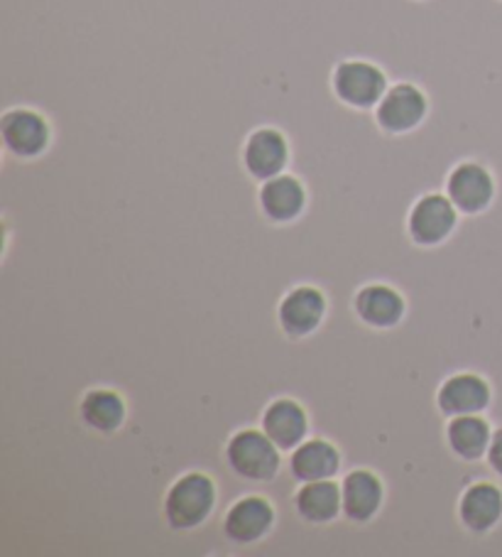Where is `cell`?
Instances as JSON below:
<instances>
[{
    "label": "cell",
    "mask_w": 502,
    "mask_h": 557,
    "mask_svg": "<svg viewBox=\"0 0 502 557\" xmlns=\"http://www.w3.org/2000/svg\"><path fill=\"white\" fill-rule=\"evenodd\" d=\"M459 224V209L449 195H424L410 211V236L417 246H439Z\"/></svg>",
    "instance_id": "7"
},
{
    "label": "cell",
    "mask_w": 502,
    "mask_h": 557,
    "mask_svg": "<svg viewBox=\"0 0 502 557\" xmlns=\"http://www.w3.org/2000/svg\"><path fill=\"white\" fill-rule=\"evenodd\" d=\"M279 449L265 432L240 430L228 440L226 459L234 472L246 482H269L279 472Z\"/></svg>",
    "instance_id": "2"
},
{
    "label": "cell",
    "mask_w": 502,
    "mask_h": 557,
    "mask_svg": "<svg viewBox=\"0 0 502 557\" xmlns=\"http://www.w3.org/2000/svg\"><path fill=\"white\" fill-rule=\"evenodd\" d=\"M275 508L265 496H243L228 508L224 533L234 545H255L273 531Z\"/></svg>",
    "instance_id": "8"
},
{
    "label": "cell",
    "mask_w": 502,
    "mask_h": 557,
    "mask_svg": "<svg viewBox=\"0 0 502 557\" xmlns=\"http://www.w3.org/2000/svg\"><path fill=\"white\" fill-rule=\"evenodd\" d=\"M488 465L492 472L498 476H502V428H498L492 432V440H490V447H488Z\"/></svg>",
    "instance_id": "21"
},
{
    "label": "cell",
    "mask_w": 502,
    "mask_h": 557,
    "mask_svg": "<svg viewBox=\"0 0 502 557\" xmlns=\"http://www.w3.org/2000/svg\"><path fill=\"white\" fill-rule=\"evenodd\" d=\"M447 195L461 214H480L495 199V177L482 162L463 160L451 170Z\"/></svg>",
    "instance_id": "6"
},
{
    "label": "cell",
    "mask_w": 502,
    "mask_h": 557,
    "mask_svg": "<svg viewBox=\"0 0 502 557\" xmlns=\"http://www.w3.org/2000/svg\"><path fill=\"white\" fill-rule=\"evenodd\" d=\"M429 113V99L417 84L400 82L392 84L380 103L375 106V121L385 133L402 136L422 126V121Z\"/></svg>",
    "instance_id": "4"
},
{
    "label": "cell",
    "mask_w": 502,
    "mask_h": 557,
    "mask_svg": "<svg viewBox=\"0 0 502 557\" xmlns=\"http://www.w3.org/2000/svg\"><path fill=\"white\" fill-rule=\"evenodd\" d=\"M289 162V140L277 128H258L243 146V165L250 177L260 182L283 175Z\"/></svg>",
    "instance_id": "9"
},
{
    "label": "cell",
    "mask_w": 502,
    "mask_h": 557,
    "mask_svg": "<svg viewBox=\"0 0 502 557\" xmlns=\"http://www.w3.org/2000/svg\"><path fill=\"white\" fill-rule=\"evenodd\" d=\"M294 508L302 521L312 525H326L339 518L343 511L341 486L331 482V479H322V482H306L294 494Z\"/></svg>",
    "instance_id": "17"
},
{
    "label": "cell",
    "mask_w": 502,
    "mask_h": 557,
    "mask_svg": "<svg viewBox=\"0 0 502 557\" xmlns=\"http://www.w3.org/2000/svg\"><path fill=\"white\" fill-rule=\"evenodd\" d=\"M331 86L336 99L359 111L375 109L388 94V74L368 60H343L336 64Z\"/></svg>",
    "instance_id": "3"
},
{
    "label": "cell",
    "mask_w": 502,
    "mask_h": 557,
    "mask_svg": "<svg viewBox=\"0 0 502 557\" xmlns=\"http://www.w3.org/2000/svg\"><path fill=\"white\" fill-rule=\"evenodd\" d=\"M263 432L283 453H292L309 432L306 410L292 398L273 400L263 412Z\"/></svg>",
    "instance_id": "12"
},
{
    "label": "cell",
    "mask_w": 502,
    "mask_h": 557,
    "mask_svg": "<svg viewBox=\"0 0 502 557\" xmlns=\"http://www.w3.org/2000/svg\"><path fill=\"white\" fill-rule=\"evenodd\" d=\"M79 416L86 428L109 435L125 422V400L111 388H91L79 403Z\"/></svg>",
    "instance_id": "20"
},
{
    "label": "cell",
    "mask_w": 502,
    "mask_h": 557,
    "mask_svg": "<svg viewBox=\"0 0 502 557\" xmlns=\"http://www.w3.org/2000/svg\"><path fill=\"white\" fill-rule=\"evenodd\" d=\"M341 467V455L331 442L326 440H306L292 449L289 469L297 482H322V479H334Z\"/></svg>",
    "instance_id": "18"
},
{
    "label": "cell",
    "mask_w": 502,
    "mask_h": 557,
    "mask_svg": "<svg viewBox=\"0 0 502 557\" xmlns=\"http://www.w3.org/2000/svg\"><path fill=\"white\" fill-rule=\"evenodd\" d=\"M461 523L470 533H488L502 521V488L490 482L470 484L459 504Z\"/></svg>",
    "instance_id": "14"
},
{
    "label": "cell",
    "mask_w": 502,
    "mask_h": 557,
    "mask_svg": "<svg viewBox=\"0 0 502 557\" xmlns=\"http://www.w3.org/2000/svg\"><path fill=\"white\" fill-rule=\"evenodd\" d=\"M0 136H3V146L8 152H13L15 158L30 160L40 158L50 148L52 128L40 111L17 106V109L3 113Z\"/></svg>",
    "instance_id": "5"
},
{
    "label": "cell",
    "mask_w": 502,
    "mask_h": 557,
    "mask_svg": "<svg viewBox=\"0 0 502 557\" xmlns=\"http://www.w3.org/2000/svg\"><path fill=\"white\" fill-rule=\"evenodd\" d=\"M341 498H343V516L353 523H368L380 511L385 488L378 474L368 472V469H353L346 474L341 484Z\"/></svg>",
    "instance_id": "13"
},
{
    "label": "cell",
    "mask_w": 502,
    "mask_h": 557,
    "mask_svg": "<svg viewBox=\"0 0 502 557\" xmlns=\"http://www.w3.org/2000/svg\"><path fill=\"white\" fill-rule=\"evenodd\" d=\"M355 314L373 330H392L404 317V300L390 285H365L353 300Z\"/></svg>",
    "instance_id": "16"
},
{
    "label": "cell",
    "mask_w": 502,
    "mask_h": 557,
    "mask_svg": "<svg viewBox=\"0 0 502 557\" xmlns=\"http://www.w3.org/2000/svg\"><path fill=\"white\" fill-rule=\"evenodd\" d=\"M306 207V189L294 175H277L263 182L260 189V209L275 224H289Z\"/></svg>",
    "instance_id": "15"
},
{
    "label": "cell",
    "mask_w": 502,
    "mask_h": 557,
    "mask_svg": "<svg viewBox=\"0 0 502 557\" xmlns=\"http://www.w3.org/2000/svg\"><path fill=\"white\" fill-rule=\"evenodd\" d=\"M447 440L453 455L466 459V462H478L480 457L488 455L492 440L490 422L486 418H480V412H473V416H456L449 422Z\"/></svg>",
    "instance_id": "19"
},
{
    "label": "cell",
    "mask_w": 502,
    "mask_h": 557,
    "mask_svg": "<svg viewBox=\"0 0 502 557\" xmlns=\"http://www.w3.org/2000/svg\"><path fill=\"white\" fill-rule=\"evenodd\" d=\"M216 506V484L204 472L179 476L164 496V518L175 531H194L209 521Z\"/></svg>",
    "instance_id": "1"
},
{
    "label": "cell",
    "mask_w": 502,
    "mask_h": 557,
    "mask_svg": "<svg viewBox=\"0 0 502 557\" xmlns=\"http://www.w3.org/2000/svg\"><path fill=\"white\" fill-rule=\"evenodd\" d=\"M490 383L478 373H456L441 383L437 406L443 416H473L490 406Z\"/></svg>",
    "instance_id": "11"
},
{
    "label": "cell",
    "mask_w": 502,
    "mask_h": 557,
    "mask_svg": "<svg viewBox=\"0 0 502 557\" xmlns=\"http://www.w3.org/2000/svg\"><path fill=\"white\" fill-rule=\"evenodd\" d=\"M326 314V297L318 287L312 285H299L294 290H289L283 302H279L277 320L285 334L294 339L309 337L318 324L324 322Z\"/></svg>",
    "instance_id": "10"
}]
</instances>
